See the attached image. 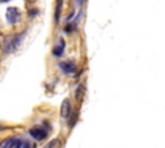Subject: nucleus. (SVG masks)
Returning <instances> with one entry per match:
<instances>
[{"mask_svg":"<svg viewBox=\"0 0 165 148\" xmlns=\"http://www.w3.org/2000/svg\"><path fill=\"white\" fill-rule=\"evenodd\" d=\"M21 40H22V35H19V36H10V38H5V39H4V43H3L4 51H6V53H12V51H14V50L18 48Z\"/></svg>","mask_w":165,"mask_h":148,"instance_id":"f257e3e1","label":"nucleus"},{"mask_svg":"<svg viewBox=\"0 0 165 148\" xmlns=\"http://www.w3.org/2000/svg\"><path fill=\"white\" fill-rule=\"evenodd\" d=\"M25 144L26 143H23L22 140L18 138H9L0 144V148H22V147H25Z\"/></svg>","mask_w":165,"mask_h":148,"instance_id":"f03ea898","label":"nucleus"},{"mask_svg":"<svg viewBox=\"0 0 165 148\" xmlns=\"http://www.w3.org/2000/svg\"><path fill=\"white\" fill-rule=\"evenodd\" d=\"M21 19V13L17 8H8L6 10V21L9 22L10 25H14Z\"/></svg>","mask_w":165,"mask_h":148,"instance_id":"7ed1b4c3","label":"nucleus"},{"mask_svg":"<svg viewBox=\"0 0 165 148\" xmlns=\"http://www.w3.org/2000/svg\"><path fill=\"white\" fill-rule=\"evenodd\" d=\"M30 134L32 138H35L36 140H43L47 135H48V133L45 129H43L41 126H35L30 130Z\"/></svg>","mask_w":165,"mask_h":148,"instance_id":"20e7f679","label":"nucleus"},{"mask_svg":"<svg viewBox=\"0 0 165 148\" xmlns=\"http://www.w3.org/2000/svg\"><path fill=\"white\" fill-rule=\"evenodd\" d=\"M60 67L62 68L63 72L66 73H74L76 71V64L72 61H66V62H61Z\"/></svg>","mask_w":165,"mask_h":148,"instance_id":"39448f33","label":"nucleus"},{"mask_svg":"<svg viewBox=\"0 0 165 148\" xmlns=\"http://www.w3.org/2000/svg\"><path fill=\"white\" fill-rule=\"evenodd\" d=\"M71 113V105L68 99H64L62 106H61V116L62 117H68Z\"/></svg>","mask_w":165,"mask_h":148,"instance_id":"423d86ee","label":"nucleus"},{"mask_svg":"<svg viewBox=\"0 0 165 148\" xmlns=\"http://www.w3.org/2000/svg\"><path fill=\"white\" fill-rule=\"evenodd\" d=\"M64 47H66V44H64V40H60L58 43H57V45L54 47L53 49V54L57 56V57H60L63 54V50H64Z\"/></svg>","mask_w":165,"mask_h":148,"instance_id":"0eeeda50","label":"nucleus"},{"mask_svg":"<svg viewBox=\"0 0 165 148\" xmlns=\"http://www.w3.org/2000/svg\"><path fill=\"white\" fill-rule=\"evenodd\" d=\"M61 147H62V140L60 138H56V139H52L51 142L43 148H61Z\"/></svg>","mask_w":165,"mask_h":148,"instance_id":"6e6552de","label":"nucleus"},{"mask_svg":"<svg viewBox=\"0 0 165 148\" xmlns=\"http://www.w3.org/2000/svg\"><path fill=\"white\" fill-rule=\"evenodd\" d=\"M84 94H85V86L83 84H80L77 86V89H76V98L79 101H81L83 97H84Z\"/></svg>","mask_w":165,"mask_h":148,"instance_id":"1a4fd4ad","label":"nucleus"}]
</instances>
